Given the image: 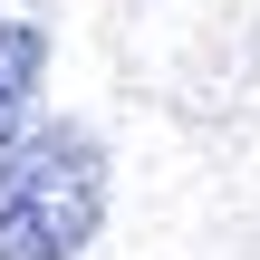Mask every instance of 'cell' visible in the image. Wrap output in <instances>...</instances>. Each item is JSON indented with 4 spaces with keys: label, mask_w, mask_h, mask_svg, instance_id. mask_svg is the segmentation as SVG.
Returning a JSON list of instances; mask_svg holds the SVG:
<instances>
[{
    "label": "cell",
    "mask_w": 260,
    "mask_h": 260,
    "mask_svg": "<svg viewBox=\"0 0 260 260\" xmlns=\"http://www.w3.org/2000/svg\"><path fill=\"white\" fill-rule=\"evenodd\" d=\"M39 68H48V39L39 19H0V145H19L29 125V96H39Z\"/></svg>",
    "instance_id": "7a4b0ae2"
},
{
    "label": "cell",
    "mask_w": 260,
    "mask_h": 260,
    "mask_svg": "<svg viewBox=\"0 0 260 260\" xmlns=\"http://www.w3.org/2000/svg\"><path fill=\"white\" fill-rule=\"evenodd\" d=\"M106 222V154L87 125H29L0 145V260H77Z\"/></svg>",
    "instance_id": "6da1fadb"
}]
</instances>
